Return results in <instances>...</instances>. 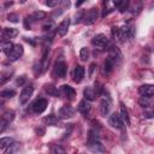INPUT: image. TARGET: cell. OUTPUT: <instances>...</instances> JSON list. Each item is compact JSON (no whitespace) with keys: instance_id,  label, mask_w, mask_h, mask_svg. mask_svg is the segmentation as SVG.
<instances>
[{"instance_id":"4fadbf2b","label":"cell","mask_w":154,"mask_h":154,"mask_svg":"<svg viewBox=\"0 0 154 154\" xmlns=\"http://www.w3.org/2000/svg\"><path fill=\"white\" fill-rule=\"evenodd\" d=\"M61 90H63V93L65 94V96H66V97H69V99H73V96L76 95L75 89H73L72 87L67 85V84H64V85L61 87Z\"/></svg>"},{"instance_id":"f546056e","label":"cell","mask_w":154,"mask_h":154,"mask_svg":"<svg viewBox=\"0 0 154 154\" xmlns=\"http://www.w3.org/2000/svg\"><path fill=\"white\" fill-rule=\"evenodd\" d=\"M114 6H117L120 12H124L125 8L128 7V2L126 1H114Z\"/></svg>"},{"instance_id":"d4e9b609","label":"cell","mask_w":154,"mask_h":154,"mask_svg":"<svg viewBox=\"0 0 154 154\" xmlns=\"http://www.w3.org/2000/svg\"><path fill=\"white\" fill-rule=\"evenodd\" d=\"M51 154H67V153H66V150H65L61 146H59V144H54V146H52Z\"/></svg>"},{"instance_id":"f35d334b","label":"cell","mask_w":154,"mask_h":154,"mask_svg":"<svg viewBox=\"0 0 154 154\" xmlns=\"http://www.w3.org/2000/svg\"><path fill=\"white\" fill-rule=\"evenodd\" d=\"M35 132H36L37 135L42 136V135L45 134V129H41V128H40V129H35Z\"/></svg>"},{"instance_id":"484cf974","label":"cell","mask_w":154,"mask_h":154,"mask_svg":"<svg viewBox=\"0 0 154 154\" xmlns=\"http://www.w3.org/2000/svg\"><path fill=\"white\" fill-rule=\"evenodd\" d=\"M13 119H14V112H13V111H7V112H5L4 116H2V120L6 122L7 124H8L10 122H12Z\"/></svg>"},{"instance_id":"52a82bcc","label":"cell","mask_w":154,"mask_h":154,"mask_svg":"<svg viewBox=\"0 0 154 154\" xmlns=\"http://www.w3.org/2000/svg\"><path fill=\"white\" fill-rule=\"evenodd\" d=\"M108 123L112 128H116V129H123V120L120 119L119 114L118 113H113L109 116L108 118Z\"/></svg>"},{"instance_id":"d6a6232c","label":"cell","mask_w":154,"mask_h":154,"mask_svg":"<svg viewBox=\"0 0 154 154\" xmlns=\"http://www.w3.org/2000/svg\"><path fill=\"white\" fill-rule=\"evenodd\" d=\"M11 75H12V71H11V72H10V71H7V72L2 73V75L0 76V84H2V83H5L6 81H8Z\"/></svg>"},{"instance_id":"7402d4cb","label":"cell","mask_w":154,"mask_h":154,"mask_svg":"<svg viewBox=\"0 0 154 154\" xmlns=\"http://www.w3.org/2000/svg\"><path fill=\"white\" fill-rule=\"evenodd\" d=\"M13 143V140L11 137H1L0 138V149H4V148H7L10 144Z\"/></svg>"},{"instance_id":"1f68e13d","label":"cell","mask_w":154,"mask_h":154,"mask_svg":"<svg viewBox=\"0 0 154 154\" xmlns=\"http://www.w3.org/2000/svg\"><path fill=\"white\" fill-rule=\"evenodd\" d=\"M7 20L12 22V23H18L19 22V17L17 13H8L7 14Z\"/></svg>"},{"instance_id":"44dd1931","label":"cell","mask_w":154,"mask_h":154,"mask_svg":"<svg viewBox=\"0 0 154 154\" xmlns=\"http://www.w3.org/2000/svg\"><path fill=\"white\" fill-rule=\"evenodd\" d=\"M108 112H109V103L106 100H102L100 102V113L102 116H107Z\"/></svg>"},{"instance_id":"4316f807","label":"cell","mask_w":154,"mask_h":154,"mask_svg":"<svg viewBox=\"0 0 154 154\" xmlns=\"http://www.w3.org/2000/svg\"><path fill=\"white\" fill-rule=\"evenodd\" d=\"M79 58L83 61H87L89 59V51H88V48H85V47L81 48V51H79Z\"/></svg>"},{"instance_id":"9c48e42d","label":"cell","mask_w":154,"mask_h":154,"mask_svg":"<svg viewBox=\"0 0 154 154\" xmlns=\"http://www.w3.org/2000/svg\"><path fill=\"white\" fill-rule=\"evenodd\" d=\"M138 93L144 97H152L154 94V87L152 84H143L138 88Z\"/></svg>"},{"instance_id":"7a4b0ae2","label":"cell","mask_w":154,"mask_h":154,"mask_svg":"<svg viewBox=\"0 0 154 154\" xmlns=\"http://www.w3.org/2000/svg\"><path fill=\"white\" fill-rule=\"evenodd\" d=\"M66 69H67V66H66L65 61L63 59H59V60H57V63H55V65L53 67V75L55 77L64 78L65 75H66Z\"/></svg>"},{"instance_id":"ee69618b","label":"cell","mask_w":154,"mask_h":154,"mask_svg":"<svg viewBox=\"0 0 154 154\" xmlns=\"http://www.w3.org/2000/svg\"><path fill=\"white\" fill-rule=\"evenodd\" d=\"M0 49H1V48H0Z\"/></svg>"},{"instance_id":"ac0fdd59","label":"cell","mask_w":154,"mask_h":154,"mask_svg":"<svg viewBox=\"0 0 154 154\" xmlns=\"http://www.w3.org/2000/svg\"><path fill=\"white\" fill-rule=\"evenodd\" d=\"M43 122H45L47 125H57V124L59 123V118L55 117L54 114H49V116H47V117L43 119Z\"/></svg>"},{"instance_id":"6da1fadb","label":"cell","mask_w":154,"mask_h":154,"mask_svg":"<svg viewBox=\"0 0 154 154\" xmlns=\"http://www.w3.org/2000/svg\"><path fill=\"white\" fill-rule=\"evenodd\" d=\"M99 18V13H97V8H90L88 12H85L83 14V18H82V22L85 24V25H91L94 24Z\"/></svg>"},{"instance_id":"5bb4252c","label":"cell","mask_w":154,"mask_h":154,"mask_svg":"<svg viewBox=\"0 0 154 154\" xmlns=\"http://www.w3.org/2000/svg\"><path fill=\"white\" fill-rule=\"evenodd\" d=\"M78 111L82 113V114H88L89 113V111H90V105L87 102V100H83V101H81L79 103H78Z\"/></svg>"},{"instance_id":"b9f144b4","label":"cell","mask_w":154,"mask_h":154,"mask_svg":"<svg viewBox=\"0 0 154 154\" xmlns=\"http://www.w3.org/2000/svg\"><path fill=\"white\" fill-rule=\"evenodd\" d=\"M83 4V1H79V2H76V7H78V6H81Z\"/></svg>"},{"instance_id":"8fae6325","label":"cell","mask_w":154,"mask_h":154,"mask_svg":"<svg viewBox=\"0 0 154 154\" xmlns=\"http://www.w3.org/2000/svg\"><path fill=\"white\" fill-rule=\"evenodd\" d=\"M84 73H85L84 67L81 66V65H77V66L75 67V71H73V81H75L76 83H81L82 79L84 78Z\"/></svg>"},{"instance_id":"5b68a950","label":"cell","mask_w":154,"mask_h":154,"mask_svg":"<svg viewBox=\"0 0 154 154\" xmlns=\"http://www.w3.org/2000/svg\"><path fill=\"white\" fill-rule=\"evenodd\" d=\"M73 114H75V109L71 106H63L58 112V118L67 119V118L73 117Z\"/></svg>"},{"instance_id":"ba28073f","label":"cell","mask_w":154,"mask_h":154,"mask_svg":"<svg viewBox=\"0 0 154 154\" xmlns=\"http://www.w3.org/2000/svg\"><path fill=\"white\" fill-rule=\"evenodd\" d=\"M22 54H23V46L22 45H13V48H12L11 54L8 55V59L11 61H14L18 58H20Z\"/></svg>"},{"instance_id":"83f0119b","label":"cell","mask_w":154,"mask_h":154,"mask_svg":"<svg viewBox=\"0 0 154 154\" xmlns=\"http://www.w3.org/2000/svg\"><path fill=\"white\" fill-rule=\"evenodd\" d=\"M138 103L142 106V107H144V108H147V107H149L150 106V97H144V96H142L140 100H138Z\"/></svg>"},{"instance_id":"74e56055","label":"cell","mask_w":154,"mask_h":154,"mask_svg":"<svg viewBox=\"0 0 154 154\" xmlns=\"http://www.w3.org/2000/svg\"><path fill=\"white\" fill-rule=\"evenodd\" d=\"M52 26H53V24H52V23H48V24H45V25L42 26V29H43V30H51Z\"/></svg>"},{"instance_id":"ab89813d","label":"cell","mask_w":154,"mask_h":154,"mask_svg":"<svg viewBox=\"0 0 154 154\" xmlns=\"http://www.w3.org/2000/svg\"><path fill=\"white\" fill-rule=\"evenodd\" d=\"M95 66H96V64H94V63L90 65V69H89V76H91V75H93V71H94Z\"/></svg>"},{"instance_id":"3957f363","label":"cell","mask_w":154,"mask_h":154,"mask_svg":"<svg viewBox=\"0 0 154 154\" xmlns=\"http://www.w3.org/2000/svg\"><path fill=\"white\" fill-rule=\"evenodd\" d=\"M91 43H93L94 46L99 47V48H105V47H107V46L109 45L108 38H107L103 34H99V35L94 36V37L91 38Z\"/></svg>"},{"instance_id":"ffe728a7","label":"cell","mask_w":154,"mask_h":154,"mask_svg":"<svg viewBox=\"0 0 154 154\" xmlns=\"http://www.w3.org/2000/svg\"><path fill=\"white\" fill-rule=\"evenodd\" d=\"M84 97H85V100H88V101H93L94 99H95V91L90 88V87H87L85 89H84Z\"/></svg>"},{"instance_id":"7bdbcfd3","label":"cell","mask_w":154,"mask_h":154,"mask_svg":"<svg viewBox=\"0 0 154 154\" xmlns=\"http://www.w3.org/2000/svg\"><path fill=\"white\" fill-rule=\"evenodd\" d=\"M2 105H4V102H2V101H0V109H1V107H2Z\"/></svg>"},{"instance_id":"d6986e66","label":"cell","mask_w":154,"mask_h":154,"mask_svg":"<svg viewBox=\"0 0 154 154\" xmlns=\"http://www.w3.org/2000/svg\"><path fill=\"white\" fill-rule=\"evenodd\" d=\"M114 61L108 57V58H106V60H105V63H103V67H105V71L107 72V73H109L112 70H113V67H114Z\"/></svg>"},{"instance_id":"d590c367","label":"cell","mask_w":154,"mask_h":154,"mask_svg":"<svg viewBox=\"0 0 154 154\" xmlns=\"http://www.w3.org/2000/svg\"><path fill=\"white\" fill-rule=\"evenodd\" d=\"M83 14H84V12H83V11H79V12L76 14V23H79V22L82 20V18H83Z\"/></svg>"},{"instance_id":"9a60e30c","label":"cell","mask_w":154,"mask_h":154,"mask_svg":"<svg viewBox=\"0 0 154 154\" xmlns=\"http://www.w3.org/2000/svg\"><path fill=\"white\" fill-rule=\"evenodd\" d=\"M45 91L48 94V95H51V96H58L59 95V91H58V89L53 85V84H45Z\"/></svg>"},{"instance_id":"e575fe53","label":"cell","mask_w":154,"mask_h":154,"mask_svg":"<svg viewBox=\"0 0 154 154\" xmlns=\"http://www.w3.org/2000/svg\"><path fill=\"white\" fill-rule=\"evenodd\" d=\"M6 129H7V123L4 122V120H1V122H0V134H2Z\"/></svg>"},{"instance_id":"2e32d148","label":"cell","mask_w":154,"mask_h":154,"mask_svg":"<svg viewBox=\"0 0 154 154\" xmlns=\"http://www.w3.org/2000/svg\"><path fill=\"white\" fill-rule=\"evenodd\" d=\"M2 34H4V36L6 38H12V37H14V36L18 35V30L14 29V28H5L4 31H2Z\"/></svg>"},{"instance_id":"f1b7e54d","label":"cell","mask_w":154,"mask_h":154,"mask_svg":"<svg viewBox=\"0 0 154 154\" xmlns=\"http://www.w3.org/2000/svg\"><path fill=\"white\" fill-rule=\"evenodd\" d=\"M16 95V91L14 90H10V89H6V90H2V91H0V96H2V97H13Z\"/></svg>"},{"instance_id":"8d00e7d4","label":"cell","mask_w":154,"mask_h":154,"mask_svg":"<svg viewBox=\"0 0 154 154\" xmlns=\"http://www.w3.org/2000/svg\"><path fill=\"white\" fill-rule=\"evenodd\" d=\"M24 81H25V77H24V76H22L20 78H18V79L16 81V83H17L18 85H22V84L24 83Z\"/></svg>"},{"instance_id":"e0dca14e","label":"cell","mask_w":154,"mask_h":154,"mask_svg":"<svg viewBox=\"0 0 154 154\" xmlns=\"http://www.w3.org/2000/svg\"><path fill=\"white\" fill-rule=\"evenodd\" d=\"M12 48H13V45H12L10 41H5V42H2V43H1V49L4 51V53H5L7 57L11 54Z\"/></svg>"},{"instance_id":"30bf717a","label":"cell","mask_w":154,"mask_h":154,"mask_svg":"<svg viewBox=\"0 0 154 154\" xmlns=\"http://www.w3.org/2000/svg\"><path fill=\"white\" fill-rule=\"evenodd\" d=\"M46 108H47V100L46 99H38L32 105V109L35 113H42Z\"/></svg>"},{"instance_id":"7c38bea8","label":"cell","mask_w":154,"mask_h":154,"mask_svg":"<svg viewBox=\"0 0 154 154\" xmlns=\"http://www.w3.org/2000/svg\"><path fill=\"white\" fill-rule=\"evenodd\" d=\"M69 26H70V19H69V18L61 20V23L58 25V29H57L58 34H59L60 36H65L66 32H67V30H69Z\"/></svg>"},{"instance_id":"60d3db41","label":"cell","mask_w":154,"mask_h":154,"mask_svg":"<svg viewBox=\"0 0 154 154\" xmlns=\"http://www.w3.org/2000/svg\"><path fill=\"white\" fill-rule=\"evenodd\" d=\"M144 116H146L147 118H152V113H150V112H148V113H146Z\"/></svg>"},{"instance_id":"277c9868","label":"cell","mask_w":154,"mask_h":154,"mask_svg":"<svg viewBox=\"0 0 154 154\" xmlns=\"http://www.w3.org/2000/svg\"><path fill=\"white\" fill-rule=\"evenodd\" d=\"M32 93H34V88L32 87H30V85L29 87H24V89L22 90V93L19 95V103L20 105H25L30 100Z\"/></svg>"},{"instance_id":"836d02e7","label":"cell","mask_w":154,"mask_h":154,"mask_svg":"<svg viewBox=\"0 0 154 154\" xmlns=\"http://www.w3.org/2000/svg\"><path fill=\"white\" fill-rule=\"evenodd\" d=\"M45 4H46L47 6H49V7H54V6H57V5L59 4V1H58V0H53V1L48 0V1H46Z\"/></svg>"},{"instance_id":"cb8c5ba5","label":"cell","mask_w":154,"mask_h":154,"mask_svg":"<svg viewBox=\"0 0 154 154\" xmlns=\"http://www.w3.org/2000/svg\"><path fill=\"white\" fill-rule=\"evenodd\" d=\"M19 150V143H12L7 147V150L5 152V154H17Z\"/></svg>"},{"instance_id":"4dcf8cb0","label":"cell","mask_w":154,"mask_h":154,"mask_svg":"<svg viewBox=\"0 0 154 154\" xmlns=\"http://www.w3.org/2000/svg\"><path fill=\"white\" fill-rule=\"evenodd\" d=\"M46 17V13L42 12V11H36L32 13V18L36 19V20H40V19H43Z\"/></svg>"},{"instance_id":"8992f818","label":"cell","mask_w":154,"mask_h":154,"mask_svg":"<svg viewBox=\"0 0 154 154\" xmlns=\"http://www.w3.org/2000/svg\"><path fill=\"white\" fill-rule=\"evenodd\" d=\"M88 148H89L90 152L96 153V154L105 152V147H103V144L99 140H96V141H89L88 142Z\"/></svg>"},{"instance_id":"603a6c76","label":"cell","mask_w":154,"mask_h":154,"mask_svg":"<svg viewBox=\"0 0 154 154\" xmlns=\"http://www.w3.org/2000/svg\"><path fill=\"white\" fill-rule=\"evenodd\" d=\"M119 117H120V119H122V120H124L128 125L130 124V119H129L128 111H126V108H125L123 105H122V107H120V116H119Z\"/></svg>"}]
</instances>
